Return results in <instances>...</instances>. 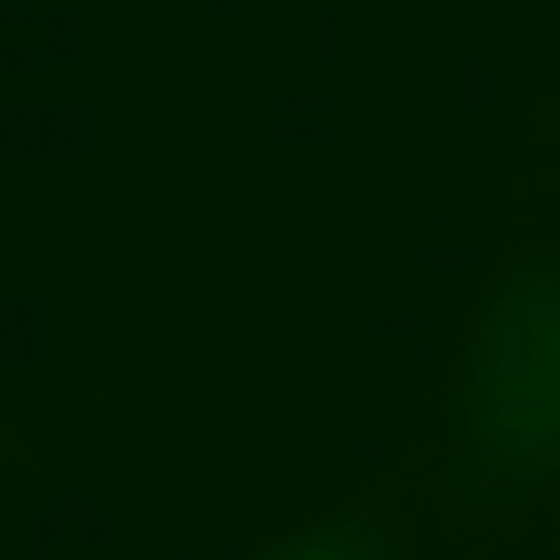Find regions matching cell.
<instances>
[{"label": "cell", "instance_id": "3", "mask_svg": "<svg viewBox=\"0 0 560 560\" xmlns=\"http://www.w3.org/2000/svg\"><path fill=\"white\" fill-rule=\"evenodd\" d=\"M67 452H73V422L61 410H19L13 398H0V500H13Z\"/></svg>", "mask_w": 560, "mask_h": 560}, {"label": "cell", "instance_id": "4", "mask_svg": "<svg viewBox=\"0 0 560 560\" xmlns=\"http://www.w3.org/2000/svg\"><path fill=\"white\" fill-rule=\"evenodd\" d=\"M555 151H560V97H555Z\"/></svg>", "mask_w": 560, "mask_h": 560}, {"label": "cell", "instance_id": "2", "mask_svg": "<svg viewBox=\"0 0 560 560\" xmlns=\"http://www.w3.org/2000/svg\"><path fill=\"white\" fill-rule=\"evenodd\" d=\"M235 560H398V536L386 530L374 506H343L290 524V530L266 536Z\"/></svg>", "mask_w": 560, "mask_h": 560}, {"label": "cell", "instance_id": "1", "mask_svg": "<svg viewBox=\"0 0 560 560\" xmlns=\"http://www.w3.org/2000/svg\"><path fill=\"white\" fill-rule=\"evenodd\" d=\"M452 494L518 506L560 482V254L524 247L476 302L452 374Z\"/></svg>", "mask_w": 560, "mask_h": 560}]
</instances>
